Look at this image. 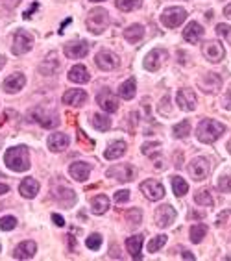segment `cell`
<instances>
[{"label":"cell","instance_id":"cell-29","mask_svg":"<svg viewBox=\"0 0 231 261\" xmlns=\"http://www.w3.org/2000/svg\"><path fill=\"white\" fill-rule=\"evenodd\" d=\"M107 210H109V199H107L106 194H98V197H95V199L91 200V211L95 215H104Z\"/></svg>","mask_w":231,"mask_h":261},{"label":"cell","instance_id":"cell-36","mask_svg":"<svg viewBox=\"0 0 231 261\" xmlns=\"http://www.w3.org/2000/svg\"><path fill=\"white\" fill-rule=\"evenodd\" d=\"M189 132H191V122H189V120H181V122H178V124L172 128V134H174V137H178V139L187 137Z\"/></svg>","mask_w":231,"mask_h":261},{"label":"cell","instance_id":"cell-42","mask_svg":"<svg viewBox=\"0 0 231 261\" xmlns=\"http://www.w3.org/2000/svg\"><path fill=\"white\" fill-rule=\"evenodd\" d=\"M216 34L224 37L225 41H231V26L227 24H216Z\"/></svg>","mask_w":231,"mask_h":261},{"label":"cell","instance_id":"cell-14","mask_svg":"<svg viewBox=\"0 0 231 261\" xmlns=\"http://www.w3.org/2000/svg\"><path fill=\"white\" fill-rule=\"evenodd\" d=\"M63 52H65V56L68 59H82V57L89 54V43L87 41H74V43L65 45Z\"/></svg>","mask_w":231,"mask_h":261},{"label":"cell","instance_id":"cell-43","mask_svg":"<svg viewBox=\"0 0 231 261\" xmlns=\"http://www.w3.org/2000/svg\"><path fill=\"white\" fill-rule=\"evenodd\" d=\"M216 185H218V189L222 193H231V176H222Z\"/></svg>","mask_w":231,"mask_h":261},{"label":"cell","instance_id":"cell-37","mask_svg":"<svg viewBox=\"0 0 231 261\" xmlns=\"http://www.w3.org/2000/svg\"><path fill=\"white\" fill-rule=\"evenodd\" d=\"M139 4H141V0H115V6L119 8L120 12H126V13L137 10Z\"/></svg>","mask_w":231,"mask_h":261},{"label":"cell","instance_id":"cell-40","mask_svg":"<svg viewBox=\"0 0 231 261\" xmlns=\"http://www.w3.org/2000/svg\"><path fill=\"white\" fill-rule=\"evenodd\" d=\"M15 226H17V219H15V217L6 215L0 219V230H2V232H10V230H13Z\"/></svg>","mask_w":231,"mask_h":261},{"label":"cell","instance_id":"cell-33","mask_svg":"<svg viewBox=\"0 0 231 261\" xmlns=\"http://www.w3.org/2000/svg\"><path fill=\"white\" fill-rule=\"evenodd\" d=\"M207 233V226L205 224H192L191 230H189V237H191L192 243H200Z\"/></svg>","mask_w":231,"mask_h":261},{"label":"cell","instance_id":"cell-19","mask_svg":"<svg viewBox=\"0 0 231 261\" xmlns=\"http://www.w3.org/2000/svg\"><path fill=\"white\" fill-rule=\"evenodd\" d=\"M37 252V244L34 241H23L17 244V248L13 250V257L15 259H32Z\"/></svg>","mask_w":231,"mask_h":261},{"label":"cell","instance_id":"cell-41","mask_svg":"<svg viewBox=\"0 0 231 261\" xmlns=\"http://www.w3.org/2000/svg\"><path fill=\"white\" fill-rule=\"evenodd\" d=\"M85 244H87V248L89 250H98L102 246V237L98 233H91L89 237L85 239Z\"/></svg>","mask_w":231,"mask_h":261},{"label":"cell","instance_id":"cell-12","mask_svg":"<svg viewBox=\"0 0 231 261\" xmlns=\"http://www.w3.org/2000/svg\"><path fill=\"white\" fill-rule=\"evenodd\" d=\"M32 119L41 124L43 128H56L59 124V119H57L56 113H52V111H45L43 108H35L32 111Z\"/></svg>","mask_w":231,"mask_h":261},{"label":"cell","instance_id":"cell-25","mask_svg":"<svg viewBox=\"0 0 231 261\" xmlns=\"http://www.w3.org/2000/svg\"><path fill=\"white\" fill-rule=\"evenodd\" d=\"M68 80L74 82V84H87L91 80V74L87 71V67H84V65H74L68 71Z\"/></svg>","mask_w":231,"mask_h":261},{"label":"cell","instance_id":"cell-20","mask_svg":"<svg viewBox=\"0 0 231 261\" xmlns=\"http://www.w3.org/2000/svg\"><path fill=\"white\" fill-rule=\"evenodd\" d=\"M24 84H26V78H24V74L15 73V74H12L10 78L4 80L2 87H4V91H6V93H19L24 87Z\"/></svg>","mask_w":231,"mask_h":261},{"label":"cell","instance_id":"cell-47","mask_svg":"<svg viewBox=\"0 0 231 261\" xmlns=\"http://www.w3.org/2000/svg\"><path fill=\"white\" fill-rule=\"evenodd\" d=\"M37 8H39V2H34V4H32V6H30L28 10H26V12L23 13V17H24V19H30V15H32V13H34L35 10H37Z\"/></svg>","mask_w":231,"mask_h":261},{"label":"cell","instance_id":"cell-3","mask_svg":"<svg viewBox=\"0 0 231 261\" xmlns=\"http://www.w3.org/2000/svg\"><path fill=\"white\" fill-rule=\"evenodd\" d=\"M85 26H87V30H89L91 34H102L109 26V13L104 8L91 10L87 19H85Z\"/></svg>","mask_w":231,"mask_h":261},{"label":"cell","instance_id":"cell-13","mask_svg":"<svg viewBox=\"0 0 231 261\" xmlns=\"http://www.w3.org/2000/svg\"><path fill=\"white\" fill-rule=\"evenodd\" d=\"M176 102H178V106H180L183 111H194V109H196V95H194L192 89L183 87V89H180L178 95H176Z\"/></svg>","mask_w":231,"mask_h":261},{"label":"cell","instance_id":"cell-23","mask_svg":"<svg viewBox=\"0 0 231 261\" xmlns=\"http://www.w3.org/2000/svg\"><path fill=\"white\" fill-rule=\"evenodd\" d=\"M183 37H185L187 43H192V45H196L198 41L203 37V28L200 26L198 23H189L187 24V28L183 30Z\"/></svg>","mask_w":231,"mask_h":261},{"label":"cell","instance_id":"cell-6","mask_svg":"<svg viewBox=\"0 0 231 261\" xmlns=\"http://www.w3.org/2000/svg\"><path fill=\"white\" fill-rule=\"evenodd\" d=\"M32 46H34V37H32L28 32H23V30L15 32V35H13V45H12V52L15 56H23V54L30 52Z\"/></svg>","mask_w":231,"mask_h":261},{"label":"cell","instance_id":"cell-52","mask_svg":"<svg viewBox=\"0 0 231 261\" xmlns=\"http://www.w3.org/2000/svg\"><path fill=\"white\" fill-rule=\"evenodd\" d=\"M6 2H8V6H17L21 0H6Z\"/></svg>","mask_w":231,"mask_h":261},{"label":"cell","instance_id":"cell-35","mask_svg":"<svg viewBox=\"0 0 231 261\" xmlns=\"http://www.w3.org/2000/svg\"><path fill=\"white\" fill-rule=\"evenodd\" d=\"M194 200H196V204H200V206H207V208H211V206L214 204L213 197H211V193H209L207 189L196 191V194H194Z\"/></svg>","mask_w":231,"mask_h":261},{"label":"cell","instance_id":"cell-49","mask_svg":"<svg viewBox=\"0 0 231 261\" xmlns=\"http://www.w3.org/2000/svg\"><path fill=\"white\" fill-rule=\"evenodd\" d=\"M8 191H10V185H6V183H0V194H6Z\"/></svg>","mask_w":231,"mask_h":261},{"label":"cell","instance_id":"cell-21","mask_svg":"<svg viewBox=\"0 0 231 261\" xmlns=\"http://www.w3.org/2000/svg\"><path fill=\"white\" fill-rule=\"evenodd\" d=\"M19 193L24 199H35V194L39 193V182L35 178H24L21 185H19Z\"/></svg>","mask_w":231,"mask_h":261},{"label":"cell","instance_id":"cell-32","mask_svg":"<svg viewBox=\"0 0 231 261\" xmlns=\"http://www.w3.org/2000/svg\"><path fill=\"white\" fill-rule=\"evenodd\" d=\"M170 183H172V191H174L176 197H183L189 191V185H187V182L181 176H172Z\"/></svg>","mask_w":231,"mask_h":261},{"label":"cell","instance_id":"cell-17","mask_svg":"<svg viewBox=\"0 0 231 261\" xmlns=\"http://www.w3.org/2000/svg\"><path fill=\"white\" fill-rule=\"evenodd\" d=\"M176 221V210L172 206H161L156 211V222H158L159 228H169L172 226V222Z\"/></svg>","mask_w":231,"mask_h":261},{"label":"cell","instance_id":"cell-8","mask_svg":"<svg viewBox=\"0 0 231 261\" xmlns=\"http://www.w3.org/2000/svg\"><path fill=\"white\" fill-rule=\"evenodd\" d=\"M106 174L109 178H113V180H117V182L126 183V182H131V180H133L135 170H133L131 165H115L111 169H107Z\"/></svg>","mask_w":231,"mask_h":261},{"label":"cell","instance_id":"cell-7","mask_svg":"<svg viewBox=\"0 0 231 261\" xmlns=\"http://www.w3.org/2000/svg\"><path fill=\"white\" fill-rule=\"evenodd\" d=\"M165 59H167V50H163V48H153V50H150L146 56H144L142 65H144L146 71L156 73L158 69H161V65H163Z\"/></svg>","mask_w":231,"mask_h":261},{"label":"cell","instance_id":"cell-46","mask_svg":"<svg viewBox=\"0 0 231 261\" xmlns=\"http://www.w3.org/2000/svg\"><path fill=\"white\" fill-rule=\"evenodd\" d=\"M52 222L56 224V226H65V219H63L61 215H57V213H52Z\"/></svg>","mask_w":231,"mask_h":261},{"label":"cell","instance_id":"cell-44","mask_svg":"<svg viewBox=\"0 0 231 261\" xmlns=\"http://www.w3.org/2000/svg\"><path fill=\"white\" fill-rule=\"evenodd\" d=\"M128 200H130V191H124V189H122V191H117V193H115V202H117V204H122V202H128Z\"/></svg>","mask_w":231,"mask_h":261},{"label":"cell","instance_id":"cell-11","mask_svg":"<svg viewBox=\"0 0 231 261\" xmlns=\"http://www.w3.org/2000/svg\"><path fill=\"white\" fill-rule=\"evenodd\" d=\"M96 102L100 106L106 113H115L119 109V98L115 97L109 89H102L98 95H96Z\"/></svg>","mask_w":231,"mask_h":261},{"label":"cell","instance_id":"cell-39","mask_svg":"<svg viewBox=\"0 0 231 261\" xmlns=\"http://www.w3.org/2000/svg\"><path fill=\"white\" fill-rule=\"evenodd\" d=\"M165 243H167V235H158V237H153L150 243H148V252H158V250H161L165 246Z\"/></svg>","mask_w":231,"mask_h":261},{"label":"cell","instance_id":"cell-31","mask_svg":"<svg viewBox=\"0 0 231 261\" xmlns=\"http://www.w3.org/2000/svg\"><path fill=\"white\" fill-rule=\"evenodd\" d=\"M56 199L61 202V206L65 208H70L76 202V193H74L70 187H63L61 191H56Z\"/></svg>","mask_w":231,"mask_h":261},{"label":"cell","instance_id":"cell-50","mask_svg":"<svg viewBox=\"0 0 231 261\" xmlns=\"http://www.w3.org/2000/svg\"><path fill=\"white\" fill-rule=\"evenodd\" d=\"M224 15H225L227 19H231V4H229V6H225V8H224Z\"/></svg>","mask_w":231,"mask_h":261},{"label":"cell","instance_id":"cell-2","mask_svg":"<svg viewBox=\"0 0 231 261\" xmlns=\"http://www.w3.org/2000/svg\"><path fill=\"white\" fill-rule=\"evenodd\" d=\"M225 132V126L222 122H216L213 119H203L200 120V124L196 128V136H198V141L202 143H214L218 139L222 134Z\"/></svg>","mask_w":231,"mask_h":261},{"label":"cell","instance_id":"cell-53","mask_svg":"<svg viewBox=\"0 0 231 261\" xmlns=\"http://www.w3.org/2000/svg\"><path fill=\"white\" fill-rule=\"evenodd\" d=\"M4 65H6V57L2 56V54H0V69L4 67Z\"/></svg>","mask_w":231,"mask_h":261},{"label":"cell","instance_id":"cell-22","mask_svg":"<svg viewBox=\"0 0 231 261\" xmlns=\"http://www.w3.org/2000/svg\"><path fill=\"white\" fill-rule=\"evenodd\" d=\"M85 100H87V93L82 91V89H68V91L63 95V104L74 106V108L82 106Z\"/></svg>","mask_w":231,"mask_h":261},{"label":"cell","instance_id":"cell-9","mask_svg":"<svg viewBox=\"0 0 231 261\" xmlns=\"http://www.w3.org/2000/svg\"><path fill=\"white\" fill-rule=\"evenodd\" d=\"M95 63L100 71H115V69L120 65L119 56H117V54H113V52H109V50L98 52L96 57H95Z\"/></svg>","mask_w":231,"mask_h":261},{"label":"cell","instance_id":"cell-26","mask_svg":"<svg viewBox=\"0 0 231 261\" xmlns=\"http://www.w3.org/2000/svg\"><path fill=\"white\" fill-rule=\"evenodd\" d=\"M126 148H128V145H126L124 141H113L109 147L106 148V152H104V156H106V159H119L122 158L126 154Z\"/></svg>","mask_w":231,"mask_h":261},{"label":"cell","instance_id":"cell-54","mask_svg":"<svg viewBox=\"0 0 231 261\" xmlns=\"http://www.w3.org/2000/svg\"><path fill=\"white\" fill-rule=\"evenodd\" d=\"M227 148H229V154H231V141L227 143Z\"/></svg>","mask_w":231,"mask_h":261},{"label":"cell","instance_id":"cell-24","mask_svg":"<svg viewBox=\"0 0 231 261\" xmlns=\"http://www.w3.org/2000/svg\"><path fill=\"white\" fill-rule=\"evenodd\" d=\"M67 147H68V136L59 134V132L48 136V148H50L52 152H61Z\"/></svg>","mask_w":231,"mask_h":261},{"label":"cell","instance_id":"cell-56","mask_svg":"<svg viewBox=\"0 0 231 261\" xmlns=\"http://www.w3.org/2000/svg\"><path fill=\"white\" fill-rule=\"evenodd\" d=\"M0 250H2V246H0Z\"/></svg>","mask_w":231,"mask_h":261},{"label":"cell","instance_id":"cell-5","mask_svg":"<svg viewBox=\"0 0 231 261\" xmlns=\"http://www.w3.org/2000/svg\"><path fill=\"white\" fill-rule=\"evenodd\" d=\"M185 19H187V12L183 8H167L161 13V23L167 28H178L180 24L185 23Z\"/></svg>","mask_w":231,"mask_h":261},{"label":"cell","instance_id":"cell-18","mask_svg":"<svg viewBox=\"0 0 231 261\" xmlns=\"http://www.w3.org/2000/svg\"><path fill=\"white\" fill-rule=\"evenodd\" d=\"M68 174L72 180L76 182H85V180H89V174H91V165L89 163H84V161H76L68 167Z\"/></svg>","mask_w":231,"mask_h":261},{"label":"cell","instance_id":"cell-1","mask_svg":"<svg viewBox=\"0 0 231 261\" xmlns=\"http://www.w3.org/2000/svg\"><path fill=\"white\" fill-rule=\"evenodd\" d=\"M6 167L13 172H24L30 169V154L26 147H13L4 154Z\"/></svg>","mask_w":231,"mask_h":261},{"label":"cell","instance_id":"cell-15","mask_svg":"<svg viewBox=\"0 0 231 261\" xmlns=\"http://www.w3.org/2000/svg\"><path fill=\"white\" fill-rule=\"evenodd\" d=\"M141 191H142V194H144L148 200H152V202L161 200L165 197V187L159 182H156V180H146V182H142Z\"/></svg>","mask_w":231,"mask_h":261},{"label":"cell","instance_id":"cell-27","mask_svg":"<svg viewBox=\"0 0 231 261\" xmlns=\"http://www.w3.org/2000/svg\"><path fill=\"white\" fill-rule=\"evenodd\" d=\"M142 235H133L126 239V248L131 254L133 259H141V248H142Z\"/></svg>","mask_w":231,"mask_h":261},{"label":"cell","instance_id":"cell-38","mask_svg":"<svg viewBox=\"0 0 231 261\" xmlns=\"http://www.w3.org/2000/svg\"><path fill=\"white\" fill-rule=\"evenodd\" d=\"M126 219H128V224H130V226H137V224H141V221H142V211L139 210V208L128 210Z\"/></svg>","mask_w":231,"mask_h":261},{"label":"cell","instance_id":"cell-28","mask_svg":"<svg viewBox=\"0 0 231 261\" xmlns=\"http://www.w3.org/2000/svg\"><path fill=\"white\" fill-rule=\"evenodd\" d=\"M144 37V26L142 24H131L124 30V39L128 43H139Z\"/></svg>","mask_w":231,"mask_h":261},{"label":"cell","instance_id":"cell-30","mask_svg":"<svg viewBox=\"0 0 231 261\" xmlns=\"http://www.w3.org/2000/svg\"><path fill=\"white\" fill-rule=\"evenodd\" d=\"M135 78H128L126 82H122L119 87V97L124 98V100H131V98L135 97Z\"/></svg>","mask_w":231,"mask_h":261},{"label":"cell","instance_id":"cell-34","mask_svg":"<svg viewBox=\"0 0 231 261\" xmlns=\"http://www.w3.org/2000/svg\"><path fill=\"white\" fill-rule=\"evenodd\" d=\"M93 126H95L98 132H107L109 128H111V120H109V117H107V115L95 113V115H93Z\"/></svg>","mask_w":231,"mask_h":261},{"label":"cell","instance_id":"cell-45","mask_svg":"<svg viewBox=\"0 0 231 261\" xmlns=\"http://www.w3.org/2000/svg\"><path fill=\"white\" fill-rule=\"evenodd\" d=\"M227 217H231V211L229 210H225V211H222L218 217H216V226H222L224 224V221L227 219Z\"/></svg>","mask_w":231,"mask_h":261},{"label":"cell","instance_id":"cell-55","mask_svg":"<svg viewBox=\"0 0 231 261\" xmlns=\"http://www.w3.org/2000/svg\"><path fill=\"white\" fill-rule=\"evenodd\" d=\"M91 2H104V0H91Z\"/></svg>","mask_w":231,"mask_h":261},{"label":"cell","instance_id":"cell-4","mask_svg":"<svg viewBox=\"0 0 231 261\" xmlns=\"http://www.w3.org/2000/svg\"><path fill=\"white\" fill-rule=\"evenodd\" d=\"M187 169H189V174H191L192 180L202 182V180H205V178L209 176L211 165H209V159H205V158H194L189 161Z\"/></svg>","mask_w":231,"mask_h":261},{"label":"cell","instance_id":"cell-10","mask_svg":"<svg viewBox=\"0 0 231 261\" xmlns=\"http://www.w3.org/2000/svg\"><path fill=\"white\" fill-rule=\"evenodd\" d=\"M202 54H203V57H205L207 61L218 63V61L224 59L225 50H224V46L220 45L218 41H207V43L203 45V48H202Z\"/></svg>","mask_w":231,"mask_h":261},{"label":"cell","instance_id":"cell-16","mask_svg":"<svg viewBox=\"0 0 231 261\" xmlns=\"http://www.w3.org/2000/svg\"><path fill=\"white\" fill-rule=\"evenodd\" d=\"M198 85H200V89L203 93H216L220 91V87H222V78H220V74L216 73H207L203 78L198 80Z\"/></svg>","mask_w":231,"mask_h":261},{"label":"cell","instance_id":"cell-51","mask_svg":"<svg viewBox=\"0 0 231 261\" xmlns=\"http://www.w3.org/2000/svg\"><path fill=\"white\" fill-rule=\"evenodd\" d=\"M183 259H191V261H194V255H192L191 252H183Z\"/></svg>","mask_w":231,"mask_h":261},{"label":"cell","instance_id":"cell-48","mask_svg":"<svg viewBox=\"0 0 231 261\" xmlns=\"http://www.w3.org/2000/svg\"><path fill=\"white\" fill-rule=\"evenodd\" d=\"M224 108L225 109H231V89H229V93L224 97Z\"/></svg>","mask_w":231,"mask_h":261}]
</instances>
